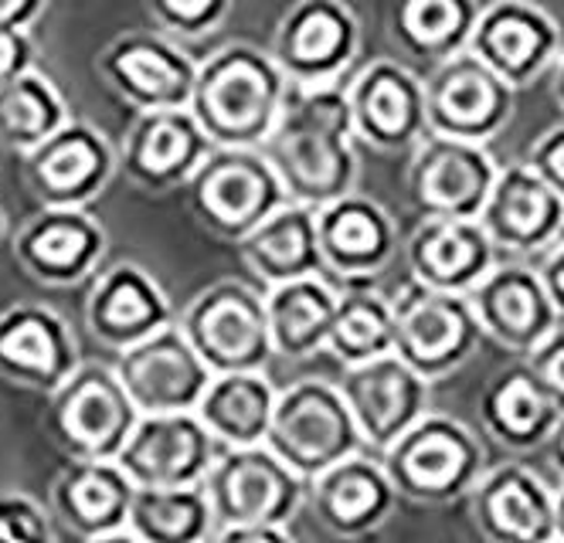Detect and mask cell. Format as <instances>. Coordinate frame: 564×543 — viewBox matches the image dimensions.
<instances>
[{
    "mask_svg": "<svg viewBox=\"0 0 564 543\" xmlns=\"http://www.w3.org/2000/svg\"><path fill=\"white\" fill-rule=\"evenodd\" d=\"M354 112L337 89H296L282 102L269 140L259 146L293 204L313 211L354 187Z\"/></svg>",
    "mask_w": 564,
    "mask_h": 543,
    "instance_id": "6da1fadb",
    "label": "cell"
},
{
    "mask_svg": "<svg viewBox=\"0 0 564 543\" xmlns=\"http://www.w3.org/2000/svg\"><path fill=\"white\" fill-rule=\"evenodd\" d=\"M381 463L398 496L422 507L473 496L479 479L487 476V452L476 432L442 411H429L405 438H398L381 455Z\"/></svg>",
    "mask_w": 564,
    "mask_h": 543,
    "instance_id": "7a4b0ae2",
    "label": "cell"
},
{
    "mask_svg": "<svg viewBox=\"0 0 564 543\" xmlns=\"http://www.w3.org/2000/svg\"><path fill=\"white\" fill-rule=\"evenodd\" d=\"M265 445L306 482L368 452L340 388L316 378L279 391Z\"/></svg>",
    "mask_w": 564,
    "mask_h": 543,
    "instance_id": "3957f363",
    "label": "cell"
},
{
    "mask_svg": "<svg viewBox=\"0 0 564 543\" xmlns=\"http://www.w3.org/2000/svg\"><path fill=\"white\" fill-rule=\"evenodd\" d=\"M394 309V354L429 384L449 378L469 363L482 344V326L469 296L429 289L409 279L391 296Z\"/></svg>",
    "mask_w": 564,
    "mask_h": 543,
    "instance_id": "277c9868",
    "label": "cell"
},
{
    "mask_svg": "<svg viewBox=\"0 0 564 543\" xmlns=\"http://www.w3.org/2000/svg\"><path fill=\"white\" fill-rule=\"evenodd\" d=\"M205 489L218 530L290 526L300 507L310 503V482L300 479L269 445L221 452Z\"/></svg>",
    "mask_w": 564,
    "mask_h": 543,
    "instance_id": "5b68a950",
    "label": "cell"
},
{
    "mask_svg": "<svg viewBox=\"0 0 564 543\" xmlns=\"http://www.w3.org/2000/svg\"><path fill=\"white\" fill-rule=\"evenodd\" d=\"M187 340L212 373H262L275 357L265 292L221 282L200 296L187 316Z\"/></svg>",
    "mask_w": 564,
    "mask_h": 543,
    "instance_id": "8992f818",
    "label": "cell"
},
{
    "mask_svg": "<svg viewBox=\"0 0 564 543\" xmlns=\"http://www.w3.org/2000/svg\"><path fill=\"white\" fill-rule=\"evenodd\" d=\"M337 388L371 455H384L398 438H405L429 414L432 398V384L398 354L344 367Z\"/></svg>",
    "mask_w": 564,
    "mask_h": 543,
    "instance_id": "52a82bcc",
    "label": "cell"
},
{
    "mask_svg": "<svg viewBox=\"0 0 564 543\" xmlns=\"http://www.w3.org/2000/svg\"><path fill=\"white\" fill-rule=\"evenodd\" d=\"M279 75L269 62L246 52L221 62L200 89V116L205 127L231 150L262 146L282 112Z\"/></svg>",
    "mask_w": 564,
    "mask_h": 543,
    "instance_id": "ba28073f",
    "label": "cell"
},
{
    "mask_svg": "<svg viewBox=\"0 0 564 543\" xmlns=\"http://www.w3.org/2000/svg\"><path fill=\"white\" fill-rule=\"evenodd\" d=\"M500 171L479 143L429 137L412 163V204L425 218L442 221H479Z\"/></svg>",
    "mask_w": 564,
    "mask_h": 543,
    "instance_id": "9c48e42d",
    "label": "cell"
},
{
    "mask_svg": "<svg viewBox=\"0 0 564 543\" xmlns=\"http://www.w3.org/2000/svg\"><path fill=\"white\" fill-rule=\"evenodd\" d=\"M215 373L191 347L187 333L160 329L123 360V391L137 414H194Z\"/></svg>",
    "mask_w": 564,
    "mask_h": 543,
    "instance_id": "30bf717a",
    "label": "cell"
},
{
    "mask_svg": "<svg viewBox=\"0 0 564 543\" xmlns=\"http://www.w3.org/2000/svg\"><path fill=\"white\" fill-rule=\"evenodd\" d=\"M290 204V194L275 177L262 150H228L215 156L197 177V207L221 235L246 241L279 207Z\"/></svg>",
    "mask_w": 564,
    "mask_h": 543,
    "instance_id": "8fae6325",
    "label": "cell"
},
{
    "mask_svg": "<svg viewBox=\"0 0 564 543\" xmlns=\"http://www.w3.org/2000/svg\"><path fill=\"white\" fill-rule=\"evenodd\" d=\"M119 458L140 489H187L208 482L221 455L197 414H153L133 428Z\"/></svg>",
    "mask_w": 564,
    "mask_h": 543,
    "instance_id": "7c38bea8",
    "label": "cell"
},
{
    "mask_svg": "<svg viewBox=\"0 0 564 543\" xmlns=\"http://www.w3.org/2000/svg\"><path fill=\"white\" fill-rule=\"evenodd\" d=\"M469 303L482 337L523 357H531L564 323L541 272L520 262L497 265L469 292Z\"/></svg>",
    "mask_w": 564,
    "mask_h": 543,
    "instance_id": "4fadbf2b",
    "label": "cell"
},
{
    "mask_svg": "<svg viewBox=\"0 0 564 543\" xmlns=\"http://www.w3.org/2000/svg\"><path fill=\"white\" fill-rule=\"evenodd\" d=\"M398 489L381 463V455L360 452L310 482V507L316 523L337 540H360L378 533L394 507Z\"/></svg>",
    "mask_w": 564,
    "mask_h": 543,
    "instance_id": "5bb4252c",
    "label": "cell"
},
{
    "mask_svg": "<svg viewBox=\"0 0 564 543\" xmlns=\"http://www.w3.org/2000/svg\"><path fill=\"white\" fill-rule=\"evenodd\" d=\"M479 225L487 228L497 252H547L564 228V197L551 191L528 163H517L500 171Z\"/></svg>",
    "mask_w": 564,
    "mask_h": 543,
    "instance_id": "9a60e30c",
    "label": "cell"
},
{
    "mask_svg": "<svg viewBox=\"0 0 564 543\" xmlns=\"http://www.w3.org/2000/svg\"><path fill=\"white\" fill-rule=\"evenodd\" d=\"M473 520L487 543H554V489L523 463L487 469L473 489Z\"/></svg>",
    "mask_w": 564,
    "mask_h": 543,
    "instance_id": "2e32d148",
    "label": "cell"
},
{
    "mask_svg": "<svg viewBox=\"0 0 564 543\" xmlns=\"http://www.w3.org/2000/svg\"><path fill=\"white\" fill-rule=\"evenodd\" d=\"M319 256L327 279H344L347 285L375 279L398 248V231L391 218L368 197L347 194L316 211Z\"/></svg>",
    "mask_w": 564,
    "mask_h": 543,
    "instance_id": "e0dca14e",
    "label": "cell"
},
{
    "mask_svg": "<svg viewBox=\"0 0 564 543\" xmlns=\"http://www.w3.org/2000/svg\"><path fill=\"white\" fill-rule=\"evenodd\" d=\"M494 269L497 248L479 221L425 218L409 241V272L429 289L469 296Z\"/></svg>",
    "mask_w": 564,
    "mask_h": 543,
    "instance_id": "ac0fdd59",
    "label": "cell"
},
{
    "mask_svg": "<svg viewBox=\"0 0 564 543\" xmlns=\"http://www.w3.org/2000/svg\"><path fill=\"white\" fill-rule=\"evenodd\" d=\"M425 112L435 137L479 143L503 122L507 89L490 65L456 62L435 78L432 93L425 96Z\"/></svg>",
    "mask_w": 564,
    "mask_h": 543,
    "instance_id": "d6986e66",
    "label": "cell"
},
{
    "mask_svg": "<svg viewBox=\"0 0 564 543\" xmlns=\"http://www.w3.org/2000/svg\"><path fill=\"white\" fill-rule=\"evenodd\" d=\"M479 422L494 442L513 452H531L551 442L561 411L538 381L531 363H513L479 394Z\"/></svg>",
    "mask_w": 564,
    "mask_h": 543,
    "instance_id": "ffe728a7",
    "label": "cell"
},
{
    "mask_svg": "<svg viewBox=\"0 0 564 543\" xmlns=\"http://www.w3.org/2000/svg\"><path fill=\"white\" fill-rule=\"evenodd\" d=\"M340 292L327 275H310L286 285L265 289V313L275 357L310 360L330 347Z\"/></svg>",
    "mask_w": 564,
    "mask_h": 543,
    "instance_id": "44dd1931",
    "label": "cell"
},
{
    "mask_svg": "<svg viewBox=\"0 0 564 543\" xmlns=\"http://www.w3.org/2000/svg\"><path fill=\"white\" fill-rule=\"evenodd\" d=\"M241 256H246L249 269L262 279L265 289L310 275H327L324 256H319L316 211L293 200L279 207L269 221H262L241 241Z\"/></svg>",
    "mask_w": 564,
    "mask_h": 543,
    "instance_id": "7402d4cb",
    "label": "cell"
},
{
    "mask_svg": "<svg viewBox=\"0 0 564 543\" xmlns=\"http://www.w3.org/2000/svg\"><path fill=\"white\" fill-rule=\"evenodd\" d=\"M275 404L279 391L265 373H218L194 414L225 452L256 448L269 438Z\"/></svg>",
    "mask_w": 564,
    "mask_h": 543,
    "instance_id": "603a6c76",
    "label": "cell"
},
{
    "mask_svg": "<svg viewBox=\"0 0 564 543\" xmlns=\"http://www.w3.org/2000/svg\"><path fill=\"white\" fill-rule=\"evenodd\" d=\"M350 112H354V130L384 150L412 146L429 122L425 102L409 82V75H401L388 65H378L375 72L360 78V86L350 99Z\"/></svg>",
    "mask_w": 564,
    "mask_h": 543,
    "instance_id": "cb8c5ba5",
    "label": "cell"
},
{
    "mask_svg": "<svg viewBox=\"0 0 564 543\" xmlns=\"http://www.w3.org/2000/svg\"><path fill=\"white\" fill-rule=\"evenodd\" d=\"M344 367H360L394 354V309L391 300L375 292L368 282H354L340 292L330 347Z\"/></svg>",
    "mask_w": 564,
    "mask_h": 543,
    "instance_id": "d4e9b609",
    "label": "cell"
},
{
    "mask_svg": "<svg viewBox=\"0 0 564 543\" xmlns=\"http://www.w3.org/2000/svg\"><path fill=\"white\" fill-rule=\"evenodd\" d=\"M130 523L147 543H200L218 526L205 486L140 489L130 503Z\"/></svg>",
    "mask_w": 564,
    "mask_h": 543,
    "instance_id": "484cf974",
    "label": "cell"
},
{
    "mask_svg": "<svg viewBox=\"0 0 564 543\" xmlns=\"http://www.w3.org/2000/svg\"><path fill=\"white\" fill-rule=\"evenodd\" d=\"M133 411L137 408L127 398V391L102 384V381H93L72 398L68 414H65V428L72 432L75 442H83L89 448H106L112 442L127 445L133 435V428H130Z\"/></svg>",
    "mask_w": 564,
    "mask_h": 543,
    "instance_id": "4316f807",
    "label": "cell"
},
{
    "mask_svg": "<svg viewBox=\"0 0 564 543\" xmlns=\"http://www.w3.org/2000/svg\"><path fill=\"white\" fill-rule=\"evenodd\" d=\"M544 28L520 11H497L476 34V48L503 78H523L541 58Z\"/></svg>",
    "mask_w": 564,
    "mask_h": 543,
    "instance_id": "83f0119b",
    "label": "cell"
},
{
    "mask_svg": "<svg viewBox=\"0 0 564 543\" xmlns=\"http://www.w3.org/2000/svg\"><path fill=\"white\" fill-rule=\"evenodd\" d=\"M347 45V21L330 4H313L306 8L286 37L290 58L300 72H319L334 65L340 48Z\"/></svg>",
    "mask_w": 564,
    "mask_h": 543,
    "instance_id": "f1b7e54d",
    "label": "cell"
},
{
    "mask_svg": "<svg viewBox=\"0 0 564 543\" xmlns=\"http://www.w3.org/2000/svg\"><path fill=\"white\" fill-rule=\"evenodd\" d=\"M102 323L112 333L147 340L153 333H160V300L137 275H119L102 300Z\"/></svg>",
    "mask_w": 564,
    "mask_h": 543,
    "instance_id": "f546056e",
    "label": "cell"
},
{
    "mask_svg": "<svg viewBox=\"0 0 564 543\" xmlns=\"http://www.w3.org/2000/svg\"><path fill=\"white\" fill-rule=\"evenodd\" d=\"M194 156V130L181 119H156L143 133L137 160L147 174H174Z\"/></svg>",
    "mask_w": 564,
    "mask_h": 543,
    "instance_id": "4dcf8cb0",
    "label": "cell"
},
{
    "mask_svg": "<svg viewBox=\"0 0 564 543\" xmlns=\"http://www.w3.org/2000/svg\"><path fill=\"white\" fill-rule=\"evenodd\" d=\"M463 18V0H405V11H401V24L422 48L446 45L459 34Z\"/></svg>",
    "mask_w": 564,
    "mask_h": 543,
    "instance_id": "1f68e13d",
    "label": "cell"
},
{
    "mask_svg": "<svg viewBox=\"0 0 564 543\" xmlns=\"http://www.w3.org/2000/svg\"><path fill=\"white\" fill-rule=\"evenodd\" d=\"M130 496L116 476L106 473H86L72 486V507L86 523H109L127 510Z\"/></svg>",
    "mask_w": 564,
    "mask_h": 543,
    "instance_id": "d6a6232c",
    "label": "cell"
},
{
    "mask_svg": "<svg viewBox=\"0 0 564 543\" xmlns=\"http://www.w3.org/2000/svg\"><path fill=\"white\" fill-rule=\"evenodd\" d=\"M119 72H123L143 96L167 99L181 86V72L156 52H130L119 58Z\"/></svg>",
    "mask_w": 564,
    "mask_h": 543,
    "instance_id": "836d02e7",
    "label": "cell"
},
{
    "mask_svg": "<svg viewBox=\"0 0 564 543\" xmlns=\"http://www.w3.org/2000/svg\"><path fill=\"white\" fill-rule=\"evenodd\" d=\"M93 171H96V150L83 140H72V143L58 146L45 163V177L58 191L78 187L83 181L93 177Z\"/></svg>",
    "mask_w": 564,
    "mask_h": 543,
    "instance_id": "e575fe53",
    "label": "cell"
},
{
    "mask_svg": "<svg viewBox=\"0 0 564 543\" xmlns=\"http://www.w3.org/2000/svg\"><path fill=\"white\" fill-rule=\"evenodd\" d=\"M0 354L24 363V367H37V370H52V363H55V344L37 323H24V326L11 329L8 337L0 340Z\"/></svg>",
    "mask_w": 564,
    "mask_h": 543,
    "instance_id": "d590c367",
    "label": "cell"
},
{
    "mask_svg": "<svg viewBox=\"0 0 564 543\" xmlns=\"http://www.w3.org/2000/svg\"><path fill=\"white\" fill-rule=\"evenodd\" d=\"M528 363L551 394V401L557 404V411L564 414V323L528 357Z\"/></svg>",
    "mask_w": 564,
    "mask_h": 543,
    "instance_id": "8d00e7d4",
    "label": "cell"
},
{
    "mask_svg": "<svg viewBox=\"0 0 564 543\" xmlns=\"http://www.w3.org/2000/svg\"><path fill=\"white\" fill-rule=\"evenodd\" d=\"M86 245H89V238H86L83 228L58 225V228L45 231L42 238L34 241V252L42 256L45 262H52V265H72V262L83 259Z\"/></svg>",
    "mask_w": 564,
    "mask_h": 543,
    "instance_id": "74e56055",
    "label": "cell"
},
{
    "mask_svg": "<svg viewBox=\"0 0 564 543\" xmlns=\"http://www.w3.org/2000/svg\"><path fill=\"white\" fill-rule=\"evenodd\" d=\"M528 166H531V171H534L551 191H557V194L564 197V130L547 133V137L534 146Z\"/></svg>",
    "mask_w": 564,
    "mask_h": 543,
    "instance_id": "f35d334b",
    "label": "cell"
},
{
    "mask_svg": "<svg viewBox=\"0 0 564 543\" xmlns=\"http://www.w3.org/2000/svg\"><path fill=\"white\" fill-rule=\"evenodd\" d=\"M4 119L18 133H34V130H42V122H45V106L37 102V96L21 89L4 102Z\"/></svg>",
    "mask_w": 564,
    "mask_h": 543,
    "instance_id": "ab89813d",
    "label": "cell"
},
{
    "mask_svg": "<svg viewBox=\"0 0 564 543\" xmlns=\"http://www.w3.org/2000/svg\"><path fill=\"white\" fill-rule=\"evenodd\" d=\"M215 543H296L290 526H231L218 530Z\"/></svg>",
    "mask_w": 564,
    "mask_h": 543,
    "instance_id": "60d3db41",
    "label": "cell"
},
{
    "mask_svg": "<svg viewBox=\"0 0 564 543\" xmlns=\"http://www.w3.org/2000/svg\"><path fill=\"white\" fill-rule=\"evenodd\" d=\"M538 272H541V279H544V285L551 292V300H554V306H557V313L564 319V241L551 248Z\"/></svg>",
    "mask_w": 564,
    "mask_h": 543,
    "instance_id": "b9f144b4",
    "label": "cell"
},
{
    "mask_svg": "<svg viewBox=\"0 0 564 543\" xmlns=\"http://www.w3.org/2000/svg\"><path fill=\"white\" fill-rule=\"evenodd\" d=\"M212 4H215V0H167V8H171L177 18H187V21L205 18V14L212 11Z\"/></svg>",
    "mask_w": 564,
    "mask_h": 543,
    "instance_id": "7bdbcfd3",
    "label": "cell"
},
{
    "mask_svg": "<svg viewBox=\"0 0 564 543\" xmlns=\"http://www.w3.org/2000/svg\"><path fill=\"white\" fill-rule=\"evenodd\" d=\"M547 455H551L557 476L564 479V414H561V422H557V428H554V435L547 442Z\"/></svg>",
    "mask_w": 564,
    "mask_h": 543,
    "instance_id": "ee69618b",
    "label": "cell"
},
{
    "mask_svg": "<svg viewBox=\"0 0 564 543\" xmlns=\"http://www.w3.org/2000/svg\"><path fill=\"white\" fill-rule=\"evenodd\" d=\"M21 530H31V523L0 517V540H4V543H31V536H21Z\"/></svg>",
    "mask_w": 564,
    "mask_h": 543,
    "instance_id": "f6af8a7d",
    "label": "cell"
},
{
    "mask_svg": "<svg viewBox=\"0 0 564 543\" xmlns=\"http://www.w3.org/2000/svg\"><path fill=\"white\" fill-rule=\"evenodd\" d=\"M554 536L564 543V482L561 489H554Z\"/></svg>",
    "mask_w": 564,
    "mask_h": 543,
    "instance_id": "bcb514c9",
    "label": "cell"
},
{
    "mask_svg": "<svg viewBox=\"0 0 564 543\" xmlns=\"http://www.w3.org/2000/svg\"><path fill=\"white\" fill-rule=\"evenodd\" d=\"M14 55H18V52H14V41L0 34V72H8V68H11Z\"/></svg>",
    "mask_w": 564,
    "mask_h": 543,
    "instance_id": "7dc6e473",
    "label": "cell"
},
{
    "mask_svg": "<svg viewBox=\"0 0 564 543\" xmlns=\"http://www.w3.org/2000/svg\"><path fill=\"white\" fill-rule=\"evenodd\" d=\"M21 8V0H0V18H8L11 11H18Z\"/></svg>",
    "mask_w": 564,
    "mask_h": 543,
    "instance_id": "c3c4849f",
    "label": "cell"
},
{
    "mask_svg": "<svg viewBox=\"0 0 564 543\" xmlns=\"http://www.w3.org/2000/svg\"><path fill=\"white\" fill-rule=\"evenodd\" d=\"M554 543H561V540H554Z\"/></svg>",
    "mask_w": 564,
    "mask_h": 543,
    "instance_id": "681fc988",
    "label": "cell"
}]
</instances>
